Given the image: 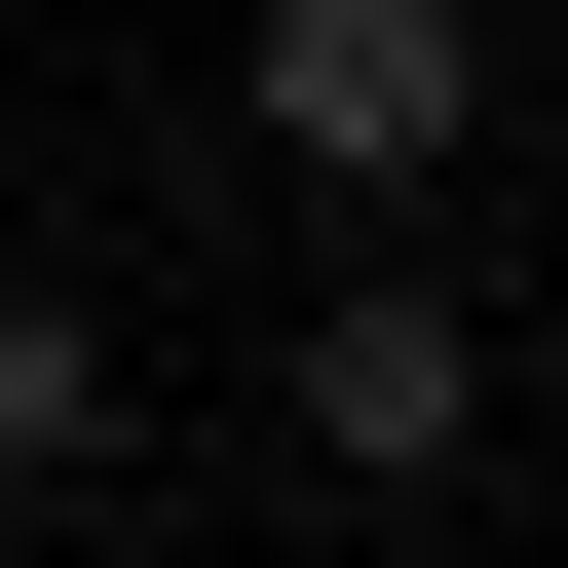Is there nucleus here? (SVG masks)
<instances>
[{"label":"nucleus","instance_id":"2","mask_svg":"<svg viewBox=\"0 0 568 568\" xmlns=\"http://www.w3.org/2000/svg\"><path fill=\"white\" fill-rule=\"evenodd\" d=\"M304 455H342V493H455V455H493V342H455V304H304Z\"/></svg>","mask_w":568,"mask_h":568},{"label":"nucleus","instance_id":"3","mask_svg":"<svg viewBox=\"0 0 568 568\" xmlns=\"http://www.w3.org/2000/svg\"><path fill=\"white\" fill-rule=\"evenodd\" d=\"M114 455V304H39V265H0V493H77Z\"/></svg>","mask_w":568,"mask_h":568},{"label":"nucleus","instance_id":"1","mask_svg":"<svg viewBox=\"0 0 568 568\" xmlns=\"http://www.w3.org/2000/svg\"><path fill=\"white\" fill-rule=\"evenodd\" d=\"M493 114V39H455V0H265V152H304V190H417Z\"/></svg>","mask_w":568,"mask_h":568}]
</instances>
